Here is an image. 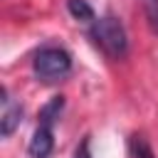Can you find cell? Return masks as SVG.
<instances>
[{
	"label": "cell",
	"instance_id": "6da1fadb",
	"mask_svg": "<svg viewBox=\"0 0 158 158\" xmlns=\"http://www.w3.org/2000/svg\"><path fill=\"white\" fill-rule=\"evenodd\" d=\"M89 37H91L94 44H96L104 54H109L111 59H121V57H126V52H128L126 30H123V25H121L114 15L96 17V20L91 22Z\"/></svg>",
	"mask_w": 158,
	"mask_h": 158
},
{
	"label": "cell",
	"instance_id": "7a4b0ae2",
	"mask_svg": "<svg viewBox=\"0 0 158 158\" xmlns=\"http://www.w3.org/2000/svg\"><path fill=\"white\" fill-rule=\"evenodd\" d=\"M32 69L42 81H59L72 72V54L62 47H42L32 59Z\"/></svg>",
	"mask_w": 158,
	"mask_h": 158
},
{
	"label": "cell",
	"instance_id": "3957f363",
	"mask_svg": "<svg viewBox=\"0 0 158 158\" xmlns=\"http://www.w3.org/2000/svg\"><path fill=\"white\" fill-rule=\"evenodd\" d=\"M54 151V136H52V126H44L40 123L27 143V153L32 158H49Z\"/></svg>",
	"mask_w": 158,
	"mask_h": 158
},
{
	"label": "cell",
	"instance_id": "277c9868",
	"mask_svg": "<svg viewBox=\"0 0 158 158\" xmlns=\"http://www.w3.org/2000/svg\"><path fill=\"white\" fill-rule=\"evenodd\" d=\"M22 121V106L20 101H12L7 96V91L2 89V114H0V133L2 136H12L15 128Z\"/></svg>",
	"mask_w": 158,
	"mask_h": 158
},
{
	"label": "cell",
	"instance_id": "5b68a950",
	"mask_svg": "<svg viewBox=\"0 0 158 158\" xmlns=\"http://www.w3.org/2000/svg\"><path fill=\"white\" fill-rule=\"evenodd\" d=\"M62 109H64V96H52V99H49V101L40 109V123L52 126V123L59 118Z\"/></svg>",
	"mask_w": 158,
	"mask_h": 158
},
{
	"label": "cell",
	"instance_id": "8992f818",
	"mask_svg": "<svg viewBox=\"0 0 158 158\" xmlns=\"http://www.w3.org/2000/svg\"><path fill=\"white\" fill-rule=\"evenodd\" d=\"M67 10L74 20L79 22H94L96 15H94V7L86 2V0H67Z\"/></svg>",
	"mask_w": 158,
	"mask_h": 158
},
{
	"label": "cell",
	"instance_id": "52a82bcc",
	"mask_svg": "<svg viewBox=\"0 0 158 158\" xmlns=\"http://www.w3.org/2000/svg\"><path fill=\"white\" fill-rule=\"evenodd\" d=\"M141 5H143V15H146L151 32L158 35V0H141Z\"/></svg>",
	"mask_w": 158,
	"mask_h": 158
},
{
	"label": "cell",
	"instance_id": "ba28073f",
	"mask_svg": "<svg viewBox=\"0 0 158 158\" xmlns=\"http://www.w3.org/2000/svg\"><path fill=\"white\" fill-rule=\"evenodd\" d=\"M131 153H133V158H156L153 148L148 146V141L143 136H131Z\"/></svg>",
	"mask_w": 158,
	"mask_h": 158
},
{
	"label": "cell",
	"instance_id": "9c48e42d",
	"mask_svg": "<svg viewBox=\"0 0 158 158\" xmlns=\"http://www.w3.org/2000/svg\"><path fill=\"white\" fill-rule=\"evenodd\" d=\"M74 158H91V151H89V136L77 146V153H74Z\"/></svg>",
	"mask_w": 158,
	"mask_h": 158
}]
</instances>
